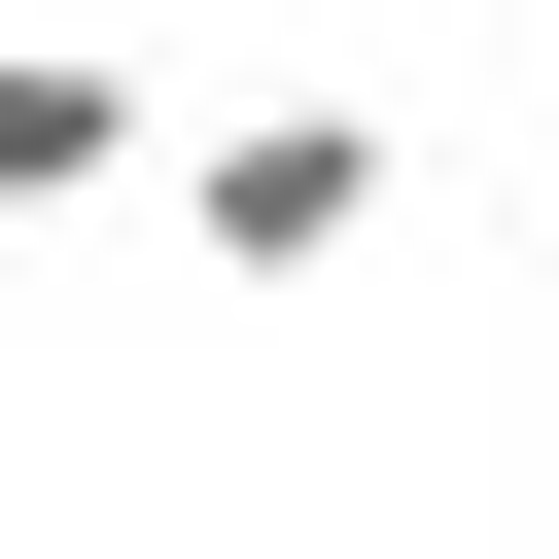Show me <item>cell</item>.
<instances>
[{
  "mask_svg": "<svg viewBox=\"0 0 559 559\" xmlns=\"http://www.w3.org/2000/svg\"><path fill=\"white\" fill-rule=\"evenodd\" d=\"M349 210H384V140H349V105H210V140H175V245H210V280H314Z\"/></svg>",
  "mask_w": 559,
  "mask_h": 559,
  "instance_id": "1",
  "label": "cell"
},
{
  "mask_svg": "<svg viewBox=\"0 0 559 559\" xmlns=\"http://www.w3.org/2000/svg\"><path fill=\"white\" fill-rule=\"evenodd\" d=\"M105 175H140V70L105 35H0V210H105Z\"/></svg>",
  "mask_w": 559,
  "mask_h": 559,
  "instance_id": "2",
  "label": "cell"
}]
</instances>
